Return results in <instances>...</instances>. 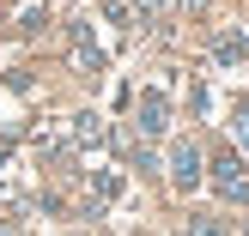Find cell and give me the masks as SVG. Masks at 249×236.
I'll use <instances>...</instances> for the list:
<instances>
[{"label":"cell","instance_id":"obj_1","mask_svg":"<svg viewBox=\"0 0 249 236\" xmlns=\"http://www.w3.org/2000/svg\"><path fill=\"white\" fill-rule=\"evenodd\" d=\"M170 176H177V188H195V182H201V152H195L189 140L170 145Z\"/></svg>","mask_w":249,"mask_h":236},{"label":"cell","instance_id":"obj_2","mask_svg":"<svg viewBox=\"0 0 249 236\" xmlns=\"http://www.w3.org/2000/svg\"><path fill=\"white\" fill-rule=\"evenodd\" d=\"M213 182H219V194H225V200H237V194H243V182H249V170L237 164V157H219V164H213Z\"/></svg>","mask_w":249,"mask_h":236},{"label":"cell","instance_id":"obj_3","mask_svg":"<svg viewBox=\"0 0 249 236\" xmlns=\"http://www.w3.org/2000/svg\"><path fill=\"white\" fill-rule=\"evenodd\" d=\"M73 48H79V67H85V73L104 67V55H97V43H91V31H85V24H73Z\"/></svg>","mask_w":249,"mask_h":236},{"label":"cell","instance_id":"obj_4","mask_svg":"<svg viewBox=\"0 0 249 236\" xmlns=\"http://www.w3.org/2000/svg\"><path fill=\"white\" fill-rule=\"evenodd\" d=\"M140 127H146V133H164V97H158V91L140 103Z\"/></svg>","mask_w":249,"mask_h":236},{"label":"cell","instance_id":"obj_5","mask_svg":"<svg viewBox=\"0 0 249 236\" xmlns=\"http://www.w3.org/2000/svg\"><path fill=\"white\" fill-rule=\"evenodd\" d=\"M73 133H79V145H104V121H97V115H79Z\"/></svg>","mask_w":249,"mask_h":236},{"label":"cell","instance_id":"obj_6","mask_svg":"<svg viewBox=\"0 0 249 236\" xmlns=\"http://www.w3.org/2000/svg\"><path fill=\"white\" fill-rule=\"evenodd\" d=\"M243 55H249L243 36H225V43H219V61H243Z\"/></svg>","mask_w":249,"mask_h":236},{"label":"cell","instance_id":"obj_7","mask_svg":"<svg viewBox=\"0 0 249 236\" xmlns=\"http://www.w3.org/2000/svg\"><path fill=\"white\" fill-rule=\"evenodd\" d=\"M189 236H225V224L219 218H189Z\"/></svg>","mask_w":249,"mask_h":236},{"label":"cell","instance_id":"obj_8","mask_svg":"<svg viewBox=\"0 0 249 236\" xmlns=\"http://www.w3.org/2000/svg\"><path fill=\"white\" fill-rule=\"evenodd\" d=\"M237 140H243V145H249V103H243V109H237Z\"/></svg>","mask_w":249,"mask_h":236}]
</instances>
